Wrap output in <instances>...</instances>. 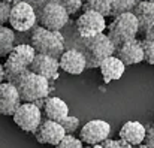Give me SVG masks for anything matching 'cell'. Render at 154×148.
<instances>
[{"label": "cell", "mask_w": 154, "mask_h": 148, "mask_svg": "<svg viewBox=\"0 0 154 148\" xmlns=\"http://www.w3.org/2000/svg\"><path fill=\"white\" fill-rule=\"evenodd\" d=\"M15 87L18 90L21 102L35 103L38 100H44L45 97H48L51 93L50 81L41 75L33 73L29 69L15 81Z\"/></svg>", "instance_id": "obj_1"}, {"label": "cell", "mask_w": 154, "mask_h": 148, "mask_svg": "<svg viewBox=\"0 0 154 148\" xmlns=\"http://www.w3.org/2000/svg\"><path fill=\"white\" fill-rule=\"evenodd\" d=\"M30 45L38 54H47L58 58L66 49V39L61 32H54L42 26H35L32 29Z\"/></svg>", "instance_id": "obj_2"}, {"label": "cell", "mask_w": 154, "mask_h": 148, "mask_svg": "<svg viewBox=\"0 0 154 148\" xmlns=\"http://www.w3.org/2000/svg\"><path fill=\"white\" fill-rule=\"evenodd\" d=\"M81 39V38H79ZM82 42V52L85 55V61H87V69L91 67H99L100 61L103 58L114 55L115 54V47L112 44V41L108 38V35L103 32L96 36L87 38V39H81Z\"/></svg>", "instance_id": "obj_3"}, {"label": "cell", "mask_w": 154, "mask_h": 148, "mask_svg": "<svg viewBox=\"0 0 154 148\" xmlns=\"http://www.w3.org/2000/svg\"><path fill=\"white\" fill-rule=\"evenodd\" d=\"M108 30V38L112 41L114 47L117 48L118 45L132 41L138 36V20L133 15V12H123L114 17L112 23L109 26H106Z\"/></svg>", "instance_id": "obj_4"}, {"label": "cell", "mask_w": 154, "mask_h": 148, "mask_svg": "<svg viewBox=\"0 0 154 148\" xmlns=\"http://www.w3.org/2000/svg\"><path fill=\"white\" fill-rule=\"evenodd\" d=\"M36 20L48 30L61 32L69 23V15L58 2H51L36 11Z\"/></svg>", "instance_id": "obj_5"}, {"label": "cell", "mask_w": 154, "mask_h": 148, "mask_svg": "<svg viewBox=\"0 0 154 148\" xmlns=\"http://www.w3.org/2000/svg\"><path fill=\"white\" fill-rule=\"evenodd\" d=\"M8 23H9V27L15 32H29L38 23L36 11L27 2L18 0V2L12 3Z\"/></svg>", "instance_id": "obj_6"}, {"label": "cell", "mask_w": 154, "mask_h": 148, "mask_svg": "<svg viewBox=\"0 0 154 148\" xmlns=\"http://www.w3.org/2000/svg\"><path fill=\"white\" fill-rule=\"evenodd\" d=\"M12 118L21 130L33 133L42 121V109L32 102H21L12 114Z\"/></svg>", "instance_id": "obj_7"}, {"label": "cell", "mask_w": 154, "mask_h": 148, "mask_svg": "<svg viewBox=\"0 0 154 148\" xmlns=\"http://www.w3.org/2000/svg\"><path fill=\"white\" fill-rule=\"evenodd\" d=\"M106 18L94 11H84L75 21L76 35L81 39L96 36L106 30Z\"/></svg>", "instance_id": "obj_8"}, {"label": "cell", "mask_w": 154, "mask_h": 148, "mask_svg": "<svg viewBox=\"0 0 154 148\" xmlns=\"http://www.w3.org/2000/svg\"><path fill=\"white\" fill-rule=\"evenodd\" d=\"M111 126L105 120H90L79 130V139L85 145L102 144L105 139L109 138Z\"/></svg>", "instance_id": "obj_9"}, {"label": "cell", "mask_w": 154, "mask_h": 148, "mask_svg": "<svg viewBox=\"0 0 154 148\" xmlns=\"http://www.w3.org/2000/svg\"><path fill=\"white\" fill-rule=\"evenodd\" d=\"M85 55L79 48H67L58 57V67L69 75H79L87 67Z\"/></svg>", "instance_id": "obj_10"}, {"label": "cell", "mask_w": 154, "mask_h": 148, "mask_svg": "<svg viewBox=\"0 0 154 148\" xmlns=\"http://www.w3.org/2000/svg\"><path fill=\"white\" fill-rule=\"evenodd\" d=\"M33 133H35V138L39 144L52 145V147H55L63 139V136L66 135L58 121H52L48 118L41 121V124L38 126V129Z\"/></svg>", "instance_id": "obj_11"}, {"label": "cell", "mask_w": 154, "mask_h": 148, "mask_svg": "<svg viewBox=\"0 0 154 148\" xmlns=\"http://www.w3.org/2000/svg\"><path fill=\"white\" fill-rule=\"evenodd\" d=\"M29 70H32L36 75H41L44 78H47L50 82L55 81L58 78V58L47 55V54H38L35 55L33 61L29 66Z\"/></svg>", "instance_id": "obj_12"}, {"label": "cell", "mask_w": 154, "mask_h": 148, "mask_svg": "<svg viewBox=\"0 0 154 148\" xmlns=\"http://www.w3.org/2000/svg\"><path fill=\"white\" fill-rule=\"evenodd\" d=\"M115 55L124 63V66H132L144 61V49L139 39L127 41L115 48Z\"/></svg>", "instance_id": "obj_13"}, {"label": "cell", "mask_w": 154, "mask_h": 148, "mask_svg": "<svg viewBox=\"0 0 154 148\" xmlns=\"http://www.w3.org/2000/svg\"><path fill=\"white\" fill-rule=\"evenodd\" d=\"M21 99L15 84L3 81L0 82V114L2 115H12L15 109L20 106Z\"/></svg>", "instance_id": "obj_14"}, {"label": "cell", "mask_w": 154, "mask_h": 148, "mask_svg": "<svg viewBox=\"0 0 154 148\" xmlns=\"http://www.w3.org/2000/svg\"><path fill=\"white\" fill-rule=\"evenodd\" d=\"M147 127L139 121H126L120 129V141L138 147L144 144Z\"/></svg>", "instance_id": "obj_15"}, {"label": "cell", "mask_w": 154, "mask_h": 148, "mask_svg": "<svg viewBox=\"0 0 154 148\" xmlns=\"http://www.w3.org/2000/svg\"><path fill=\"white\" fill-rule=\"evenodd\" d=\"M99 69H100V73H102L103 82L105 84H109L112 81H117L120 79L123 75H124V70H126V66L124 63L114 54V55H109L106 58H103L99 64Z\"/></svg>", "instance_id": "obj_16"}, {"label": "cell", "mask_w": 154, "mask_h": 148, "mask_svg": "<svg viewBox=\"0 0 154 148\" xmlns=\"http://www.w3.org/2000/svg\"><path fill=\"white\" fill-rule=\"evenodd\" d=\"M44 111V115L52 120V121H61L66 115H69V106L63 99L57 97V96H48L44 100V105L41 108Z\"/></svg>", "instance_id": "obj_17"}, {"label": "cell", "mask_w": 154, "mask_h": 148, "mask_svg": "<svg viewBox=\"0 0 154 148\" xmlns=\"http://www.w3.org/2000/svg\"><path fill=\"white\" fill-rule=\"evenodd\" d=\"M29 69V64L21 60L15 52H9L6 55V61L3 63V70H5V81L15 84V81Z\"/></svg>", "instance_id": "obj_18"}, {"label": "cell", "mask_w": 154, "mask_h": 148, "mask_svg": "<svg viewBox=\"0 0 154 148\" xmlns=\"http://www.w3.org/2000/svg\"><path fill=\"white\" fill-rule=\"evenodd\" d=\"M132 12L138 20V26H139L138 33L144 35L147 27L154 21V2L139 0V3H136V6L133 8Z\"/></svg>", "instance_id": "obj_19"}, {"label": "cell", "mask_w": 154, "mask_h": 148, "mask_svg": "<svg viewBox=\"0 0 154 148\" xmlns=\"http://www.w3.org/2000/svg\"><path fill=\"white\" fill-rule=\"evenodd\" d=\"M15 45V30L0 24V57H6Z\"/></svg>", "instance_id": "obj_20"}, {"label": "cell", "mask_w": 154, "mask_h": 148, "mask_svg": "<svg viewBox=\"0 0 154 148\" xmlns=\"http://www.w3.org/2000/svg\"><path fill=\"white\" fill-rule=\"evenodd\" d=\"M82 9L99 12L106 18L111 17V0H85L82 3Z\"/></svg>", "instance_id": "obj_21"}, {"label": "cell", "mask_w": 154, "mask_h": 148, "mask_svg": "<svg viewBox=\"0 0 154 148\" xmlns=\"http://www.w3.org/2000/svg\"><path fill=\"white\" fill-rule=\"evenodd\" d=\"M139 0H111V17L123 12H132Z\"/></svg>", "instance_id": "obj_22"}, {"label": "cell", "mask_w": 154, "mask_h": 148, "mask_svg": "<svg viewBox=\"0 0 154 148\" xmlns=\"http://www.w3.org/2000/svg\"><path fill=\"white\" fill-rule=\"evenodd\" d=\"M12 52H15V54H17L21 60H24L29 66H30V63L33 61V58H35V55H36V51H35V48H33L30 44H20V45H14Z\"/></svg>", "instance_id": "obj_23"}, {"label": "cell", "mask_w": 154, "mask_h": 148, "mask_svg": "<svg viewBox=\"0 0 154 148\" xmlns=\"http://www.w3.org/2000/svg\"><path fill=\"white\" fill-rule=\"evenodd\" d=\"M60 124H61L64 133H67V135H73L79 129V120L76 117H73V115H66L60 121Z\"/></svg>", "instance_id": "obj_24"}, {"label": "cell", "mask_w": 154, "mask_h": 148, "mask_svg": "<svg viewBox=\"0 0 154 148\" xmlns=\"http://www.w3.org/2000/svg\"><path fill=\"white\" fill-rule=\"evenodd\" d=\"M82 147H84V144H82V141L79 138H76L73 135H67V133L55 145V148H82Z\"/></svg>", "instance_id": "obj_25"}, {"label": "cell", "mask_w": 154, "mask_h": 148, "mask_svg": "<svg viewBox=\"0 0 154 148\" xmlns=\"http://www.w3.org/2000/svg\"><path fill=\"white\" fill-rule=\"evenodd\" d=\"M63 8L64 11L67 12V15H76L79 12V9H82V3L84 0H57Z\"/></svg>", "instance_id": "obj_26"}, {"label": "cell", "mask_w": 154, "mask_h": 148, "mask_svg": "<svg viewBox=\"0 0 154 148\" xmlns=\"http://www.w3.org/2000/svg\"><path fill=\"white\" fill-rule=\"evenodd\" d=\"M141 44H142V49H144V61L154 66V42L142 39Z\"/></svg>", "instance_id": "obj_27"}, {"label": "cell", "mask_w": 154, "mask_h": 148, "mask_svg": "<svg viewBox=\"0 0 154 148\" xmlns=\"http://www.w3.org/2000/svg\"><path fill=\"white\" fill-rule=\"evenodd\" d=\"M11 8H12V3L0 0V24H8Z\"/></svg>", "instance_id": "obj_28"}, {"label": "cell", "mask_w": 154, "mask_h": 148, "mask_svg": "<svg viewBox=\"0 0 154 148\" xmlns=\"http://www.w3.org/2000/svg\"><path fill=\"white\" fill-rule=\"evenodd\" d=\"M144 145L147 148H154V127H148L145 132V139Z\"/></svg>", "instance_id": "obj_29"}, {"label": "cell", "mask_w": 154, "mask_h": 148, "mask_svg": "<svg viewBox=\"0 0 154 148\" xmlns=\"http://www.w3.org/2000/svg\"><path fill=\"white\" fill-rule=\"evenodd\" d=\"M24 2H27L29 5H32V6L35 8V11H38V9H41L42 6H45L47 3H51V2H57V0H24Z\"/></svg>", "instance_id": "obj_30"}, {"label": "cell", "mask_w": 154, "mask_h": 148, "mask_svg": "<svg viewBox=\"0 0 154 148\" xmlns=\"http://www.w3.org/2000/svg\"><path fill=\"white\" fill-rule=\"evenodd\" d=\"M103 148H123L121 145V141H114V139H105L102 144H100Z\"/></svg>", "instance_id": "obj_31"}, {"label": "cell", "mask_w": 154, "mask_h": 148, "mask_svg": "<svg viewBox=\"0 0 154 148\" xmlns=\"http://www.w3.org/2000/svg\"><path fill=\"white\" fill-rule=\"evenodd\" d=\"M144 39H147V41H153L154 42V21L147 27V30L144 32Z\"/></svg>", "instance_id": "obj_32"}, {"label": "cell", "mask_w": 154, "mask_h": 148, "mask_svg": "<svg viewBox=\"0 0 154 148\" xmlns=\"http://www.w3.org/2000/svg\"><path fill=\"white\" fill-rule=\"evenodd\" d=\"M5 81V70H3V64L0 63V82Z\"/></svg>", "instance_id": "obj_33"}, {"label": "cell", "mask_w": 154, "mask_h": 148, "mask_svg": "<svg viewBox=\"0 0 154 148\" xmlns=\"http://www.w3.org/2000/svg\"><path fill=\"white\" fill-rule=\"evenodd\" d=\"M82 148H103L100 144H94V145H87V147H82Z\"/></svg>", "instance_id": "obj_34"}, {"label": "cell", "mask_w": 154, "mask_h": 148, "mask_svg": "<svg viewBox=\"0 0 154 148\" xmlns=\"http://www.w3.org/2000/svg\"><path fill=\"white\" fill-rule=\"evenodd\" d=\"M3 2H9V3H15V2H18V0H3Z\"/></svg>", "instance_id": "obj_35"}, {"label": "cell", "mask_w": 154, "mask_h": 148, "mask_svg": "<svg viewBox=\"0 0 154 148\" xmlns=\"http://www.w3.org/2000/svg\"><path fill=\"white\" fill-rule=\"evenodd\" d=\"M148 2H154V0H148Z\"/></svg>", "instance_id": "obj_36"}, {"label": "cell", "mask_w": 154, "mask_h": 148, "mask_svg": "<svg viewBox=\"0 0 154 148\" xmlns=\"http://www.w3.org/2000/svg\"><path fill=\"white\" fill-rule=\"evenodd\" d=\"M0 58H2V57H0Z\"/></svg>", "instance_id": "obj_37"}]
</instances>
